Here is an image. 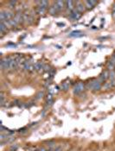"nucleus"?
I'll return each instance as SVG.
<instances>
[{"label": "nucleus", "instance_id": "obj_11", "mask_svg": "<svg viewBox=\"0 0 115 151\" xmlns=\"http://www.w3.org/2000/svg\"><path fill=\"white\" fill-rule=\"evenodd\" d=\"M49 11L51 15H55V14H56V12H58V9H57V6H56L55 3L54 5L50 6V8L49 9Z\"/></svg>", "mask_w": 115, "mask_h": 151}, {"label": "nucleus", "instance_id": "obj_14", "mask_svg": "<svg viewBox=\"0 0 115 151\" xmlns=\"http://www.w3.org/2000/svg\"><path fill=\"white\" fill-rule=\"evenodd\" d=\"M112 87V86L111 81H109V82H106V83L101 86V89H103V90H109V89H111Z\"/></svg>", "mask_w": 115, "mask_h": 151}, {"label": "nucleus", "instance_id": "obj_3", "mask_svg": "<svg viewBox=\"0 0 115 151\" xmlns=\"http://www.w3.org/2000/svg\"><path fill=\"white\" fill-rule=\"evenodd\" d=\"M84 88H85V86H84V84L82 83V82H79L78 84L76 85L75 86H74V93L75 94H79L83 92Z\"/></svg>", "mask_w": 115, "mask_h": 151}, {"label": "nucleus", "instance_id": "obj_6", "mask_svg": "<svg viewBox=\"0 0 115 151\" xmlns=\"http://www.w3.org/2000/svg\"><path fill=\"white\" fill-rule=\"evenodd\" d=\"M75 4H76V11H79L80 13H82V12H84V11H85V5L83 4V3L82 2H80V1H77L75 2Z\"/></svg>", "mask_w": 115, "mask_h": 151}, {"label": "nucleus", "instance_id": "obj_15", "mask_svg": "<svg viewBox=\"0 0 115 151\" xmlns=\"http://www.w3.org/2000/svg\"><path fill=\"white\" fill-rule=\"evenodd\" d=\"M46 9L47 8H44V7H43V6L38 5V7H37V13L40 14V15H43L46 11Z\"/></svg>", "mask_w": 115, "mask_h": 151}, {"label": "nucleus", "instance_id": "obj_26", "mask_svg": "<svg viewBox=\"0 0 115 151\" xmlns=\"http://www.w3.org/2000/svg\"><path fill=\"white\" fill-rule=\"evenodd\" d=\"M47 151H54V150H47Z\"/></svg>", "mask_w": 115, "mask_h": 151}, {"label": "nucleus", "instance_id": "obj_24", "mask_svg": "<svg viewBox=\"0 0 115 151\" xmlns=\"http://www.w3.org/2000/svg\"><path fill=\"white\" fill-rule=\"evenodd\" d=\"M112 16H114V17H115V11H114V13H113V14H112Z\"/></svg>", "mask_w": 115, "mask_h": 151}, {"label": "nucleus", "instance_id": "obj_13", "mask_svg": "<svg viewBox=\"0 0 115 151\" xmlns=\"http://www.w3.org/2000/svg\"><path fill=\"white\" fill-rule=\"evenodd\" d=\"M74 1H66V4H67V8L69 9V11H73L74 9Z\"/></svg>", "mask_w": 115, "mask_h": 151}, {"label": "nucleus", "instance_id": "obj_10", "mask_svg": "<svg viewBox=\"0 0 115 151\" xmlns=\"http://www.w3.org/2000/svg\"><path fill=\"white\" fill-rule=\"evenodd\" d=\"M65 4H66V2H64V1H56L55 2V4H56V6H57L58 11H61L62 10H63Z\"/></svg>", "mask_w": 115, "mask_h": 151}, {"label": "nucleus", "instance_id": "obj_12", "mask_svg": "<svg viewBox=\"0 0 115 151\" xmlns=\"http://www.w3.org/2000/svg\"><path fill=\"white\" fill-rule=\"evenodd\" d=\"M4 15H5V19L6 21H9V20H11V19H13V14L11 11H4Z\"/></svg>", "mask_w": 115, "mask_h": 151}, {"label": "nucleus", "instance_id": "obj_19", "mask_svg": "<svg viewBox=\"0 0 115 151\" xmlns=\"http://www.w3.org/2000/svg\"><path fill=\"white\" fill-rule=\"evenodd\" d=\"M109 78L111 79V80H113V79H115V72H114V71H110Z\"/></svg>", "mask_w": 115, "mask_h": 151}, {"label": "nucleus", "instance_id": "obj_16", "mask_svg": "<svg viewBox=\"0 0 115 151\" xmlns=\"http://www.w3.org/2000/svg\"><path fill=\"white\" fill-rule=\"evenodd\" d=\"M6 30H7V27L5 26V24L4 23H0V32H1V34L3 35Z\"/></svg>", "mask_w": 115, "mask_h": 151}, {"label": "nucleus", "instance_id": "obj_22", "mask_svg": "<svg viewBox=\"0 0 115 151\" xmlns=\"http://www.w3.org/2000/svg\"><path fill=\"white\" fill-rule=\"evenodd\" d=\"M43 93H38V95H37V98H40L41 97H43Z\"/></svg>", "mask_w": 115, "mask_h": 151}, {"label": "nucleus", "instance_id": "obj_18", "mask_svg": "<svg viewBox=\"0 0 115 151\" xmlns=\"http://www.w3.org/2000/svg\"><path fill=\"white\" fill-rule=\"evenodd\" d=\"M81 35H82L81 31H74L70 34V36H81Z\"/></svg>", "mask_w": 115, "mask_h": 151}, {"label": "nucleus", "instance_id": "obj_21", "mask_svg": "<svg viewBox=\"0 0 115 151\" xmlns=\"http://www.w3.org/2000/svg\"><path fill=\"white\" fill-rule=\"evenodd\" d=\"M110 81H111L112 86V87H115V79H113V80H110Z\"/></svg>", "mask_w": 115, "mask_h": 151}, {"label": "nucleus", "instance_id": "obj_8", "mask_svg": "<svg viewBox=\"0 0 115 151\" xmlns=\"http://www.w3.org/2000/svg\"><path fill=\"white\" fill-rule=\"evenodd\" d=\"M96 4H97V1H85L84 2V5L87 9L90 10V9L93 8Z\"/></svg>", "mask_w": 115, "mask_h": 151}, {"label": "nucleus", "instance_id": "obj_4", "mask_svg": "<svg viewBox=\"0 0 115 151\" xmlns=\"http://www.w3.org/2000/svg\"><path fill=\"white\" fill-rule=\"evenodd\" d=\"M109 74H110V72H108V71H104L101 74V75L100 76V78H99V81L101 84L106 82L107 80V79L109 78Z\"/></svg>", "mask_w": 115, "mask_h": 151}, {"label": "nucleus", "instance_id": "obj_25", "mask_svg": "<svg viewBox=\"0 0 115 151\" xmlns=\"http://www.w3.org/2000/svg\"><path fill=\"white\" fill-rule=\"evenodd\" d=\"M113 9H114V11H115V4H114V7H113Z\"/></svg>", "mask_w": 115, "mask_h": 151}, {"label": "nucleus", "instance_id": "obj_7", "mask_svg": "<svg viewBox=\"0 0 115 151\" xmlns=\"http://www.w3.org/2000/svg\"><path fill=\"white\" fill-rule=\"evenodd\" d=\"M81 16V13H80L79 11H77L76 10H74L70 13V17H71L73 20H78Z\"/></svg>", "mask_w": 115, "mask_h": 151}, {"label": "nucleus", "instance_id": "obj_23", "mask_svg": "<svg viewBox=\"0 0 115 151\" xmlns=\"http://www.w3.org/2000/svg\"><path fill=\"white\" fill-rule=\"evenodd\" d=\"M54 151H62V149H61V148H57L56 149H55Z\"/></svg>", "mask_w": 115, "mask_h": 151}, {"label": "nucleus", "instance_id": "obj_5", "mask_svg": "<svg viewBox=\"0 0 115 151\" xmlns=\"http://www.w3.org/2000/svg\"><path fill=\"white\" fill-rule=\"evenodd\" d=\"M13 20L16 23V24L21 23L22 22H23V14L21 13L20 11H19V12H17L15 16H14Z\"/></svg>", "mask_w": 115, "mask_h": 151}, {"label": "nucleus", "instance_id": "obj_2", "mask_svg": "<svg viewBox=\"0 0 115 151\" xmlns=\"http://www.w3.org/2000/svg\"><path fill=\"white\" fill-rule=\"evenodd\" d=\"M11 58H5L1 61V68L3 70H10Z\"/></svg>", "mask_w": 115, "mask_h": 151}, {"label": "nucleus", "instance_id": "obj_1", "mask_svg": "<svg viewBox=\"0 0 115 151\" xmlns=\"http://www.w3.org/2000/svg\"><path fill=\"white\" fill-rule=\"evenodd\" d=\"M101 86H102L101 83L99 81V79H94V80H92L88 84V88L93 92L100 90V89H101Z\"/></svg>", "mask_w": 115, "mask_h": 151}, {"label": "nucleus", "instance_id": "obj_17", "mask_svg": "<svg viewBox=\"0 0 115 151\" xmlns=\"http://www.w3.org/2000/svg\"><path fill=\"white\" fill-rule=\"evenodd\" d=\"M69 86H70V83L69 81H66L64 83L62 84V89L63 90H68V89L69 88Z\"/></svg>", "mask_w": 115, "mask_h": 151}, {"label": "nucleus", "instance_id": "obj_9", "mask_svg": "<svg viewBox=\"0 0 115 151\" xmlns=\"http://www.w3.org/2000/svg\"><path fill=\"white\" fill-rule=\"evenodd\" d=\"M43 67H44V64H43L42 62H36L34 64V68L36 71H38V72H42L43 71Z\"/></svg>", "mask_w": 115, "mask_h": 151}, {"label": "nucleus", "instance_id": "obj_20", "mask_svg": "<svg viewBox=\"0 0 115 151\" xmlns=\"http://www.w3.org/2000/svg\"><path fill=\"white\" fill-rule=\"evenodd\" d=\"M16 3H17L16 1H10V2H9V5H10L11 8H13V7H15Z\"/></svg>", "mask_w": 115, "mask_h": 151}]
</instances>
